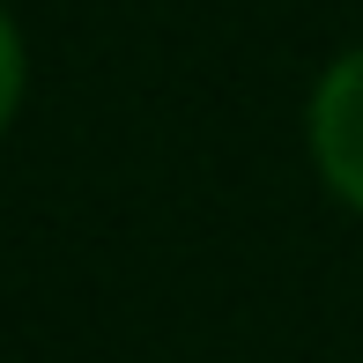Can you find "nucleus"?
<instances>
[{
  "label": "nucleus",
  "mask_w": 363,
  "mask_h": 363,
  "mask_svg": "<svg viewBox=\"0 0 363 363\" xmlns=\"http://www.w3.org/2000/svg\"><path fill=\"white\" fill-rule=\"evenodd\" d=\"M304 141H311V171L349 216H363V45L326 60V74L311 82L304 104Z\"/></svg>",
  "instance_id": "obj_1"
},
{
  "label": "nucleus",
  "mask_w": 363,
  "mask_h": 363,
  "mask_svg": "<svg viewBox=\"0 0 363 363\" xmlns=\"http://www.w3.org/2000/svg\"><path fill=\"white\" fill-rule=\"evenodd\" d=\"M23 89H30V52H23V30H15L8 0H0V134H8L15 111H23Z\"/></svg>",
  "instance_id": "obj_2"
}]
</instances>
